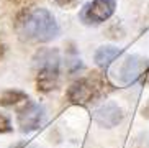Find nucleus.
Listing matches in <instances>:
<instances>
[{
  "mask_svg": "<svg viewBox=\"0 0 149 148\" xmlns=\"http://www.w3.org/2000/svg\"><path fill=\"white\" fill-rule=\"evenodd\" d=\"M12 132V122L3 113H0V133H8Z\"/></svg>",
  "mask_w": 149,
  "mask_h": 148,
  "instance_id": "obj_10",
  "label": "nucleus"
},
{
  "mask_svg": "<svg viewBox=\"0 0 149 148\" xmlns=\"http://www.w3.org/2000/svg\"><path fill=\"white\" fill-rule=\"evenodd\" d=\"M10 4H13V5H17V7H28V5H31L35 0H8Z\"/></svg>",
  "mask_w": 149,
  "mask_h": 148,
  "instance_id": "obj_12",
  "label": "nucleus"
},
{
  "mask_svg": "<svg viewBox=\"0 0 149 148\" xmlns=\"http://www.w3.org/2000/svg\"><path fill=\"white\" fill-rule=\"evenodd\" d=\"M28 96L22 91H17V89H10V91H5L0 94V105L3 107H12V105H17L20 102H26Z\"/></svg>",
  "mask_w": 149,
  "mask_h": 148,
  "instance_id": "obj_9",
  "label": "nucleus"
},
{
  "mask_svg": "<svg viewBox=\"0 0 149 148\" xmlns=\"http://www.w3.org/2000/svg\"><path fill=\"white\" fill-rule=\"evenodd\" d=\"M110 91V84L100 73H90L88 76L75 81L67 89V100L75 105H87L100 99Z\"/></svg>",
  "mask_w": 149,
  "mask_h": 148,
  "instance_id": "obj_2",
  "label": "nucleus"
},
{
  "mask_svg": "<svg viewBox=\"0 0 149 148\" xmlns=\"http://www.w3.org/2000/svg\"><path fill=\"white\" fill-rule=\"evenodd\" d=\"M121 54V49L115 48V46H102L98 51L95 53V63L102 68H108L110 63L113 61L115 58H118Z\"/></svg>",
  "mask_w": 149,
  "mask_h": 148,
  "instance_id": "obj_8",
  "label": "nucleus"
},
{
  "mask_svg": "<svg viewBox=\"0 0 149 148\" xmlns=\"http://www.w3.org/2000/svg\"><path fill=\"white\" fill-rule=\"evenodd\" d=\"M59 7H64V8H70V7H75L79 0H54Z\"/></svg>",
  "mask_w": 149,
  "mask_h": 148,
  "instance_id": "obj_11",
  "label": "nucleus"
},
{
  "mask_svg": "<svg viewBox=\"0 0 149 148\" xmlns=\"http://www.w3.org/2000/svg\"><path fill=\"white\" fill-rule=\"evenodd\" d=\"M40 68L36 73V89L40 92H51L59 84V59L56 51L40 53Z\"/></svg>",
  "mask_w": 149,
  "mask_h": 148,
  "instance_id": "obj_3",
  "label": "nucleus"
},
{
  "mask_svg": "<svg viewBox=\"0 0 149 148\" xmlns=\"http://www.w3.org/2000/svg\"><path fill=\"white\" fill-rule=\"evenodd\" d=\"M95 120L102 127H115L123 120V113L115 102H107L95 112Z\"/></svg>",
  "mask_w": 149,
  "mask_h": 148,
  "instance_id": "obj_7",
  "label": "nucleus"
},
{
  "mask_svg": "<svg viewBox=\"0 0 149 148\" xmlns=\"http://www.w3.org/2000/svg\"><path fill=\"white\" fill-rule=\"evenodd\" d=\"M115 0H93L90 4H87L80 12V18H82L84 23H88V25H97V23H102L108 20L115 12Z\"/></svg>",
  "mask_w": 149,
  "mask_h": 148,
  "instance_id": "obj_4",
  "label": "nucleus"
},
{
  "mask_svg": "<svg viewBox=\"0 0 149 148\" xmlns=\"http://www.w3.org/2000/svg\"><path fill=\"white\" fill-rule=\"evenodd\" d=\"M17 118H18V125L23 132L36 130V128H40V125L44 120V110L40 104L26 100L25 105L18 110Z\"/></svg>",
  "mask_w": 149,
  "mask_h": 148,
  "instance_id": "obj_5",
  "label": "nucleus"
},
{
  "mask_svg": "<svg viewBox=\"0 0 149 148\" xmlns=\"http://www.w3.org/2000/svg\"><path fill=\"white\" fill-rule=\"evenodd\" d=\"M20 39L28 43H48L59 33L56 18L46 8H25L15 20Z\"/></svg>",
  "mask_w": 149,
  "mask_h": 148,
  "instance_id": "obj_1",
  "label": "nucleus"
},
{
  "mask_svg": "<svg viewBox=\"0 0 149 148\" xmlns=\"http://www.w3.org/2000/svg\"><path fill=\"white\" fill-rule=\"evenodd\" d=\"M146 61L144 59H141L139 56H130L126 58L125 61H123V64L120 66L118 69V79L121 84H131L134 82L136 79L139 78L141 74L144 73L146 69Z\"/></svg>",
  "mask_w": 149,
  "mask_h": 148,
  "instance_id": "obj_6",
  "label": "nucleus"
}]
</instances>
